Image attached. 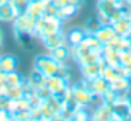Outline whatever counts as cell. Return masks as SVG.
<instances>
[{"label": "cell", "instance_id": "cell-1", "mask_svg": "<svg viewBox=\"0 0 131 121\" xmlns=\"http://www.w3.org/2000/svg\"><path fill=\"white\" fill-rule=\"evenodd\" d=\"M62 20L57 16H44L38 17L37 23H35V28H34V38L41 39L42 37L49 35V34L58 32V31H62Z\"/></svg>", "mask_w": 131, "mask_h": 121}, {"label": "cell", "instance_id": "cell-2", "mask_svg": "<svg viewBox=\"0 0 131 121\" xmlns=\"http://www.w3.org/2000/svg\"><path fill=\"white\" fill-rule=\"evenodd\" d=\"M71 92H72V101L78 107H86L88 108L99 97L97 94H93L89 89H86L80 82L75 86H71Z\"/></svg>", "mask_w": 131, "mask_h": 121}, {"label": "cell", "instance_id": "cell-3", "mask_svg": "<svg viewBox=\"0 0 131 121\" xmlns=\"http://www.w3.org/2000/svg\"><path fill=\"white\" fill-rule=\"evenodd\" d=\"M59 62H57L51 55H38L34 59V69L40 70L44 76L49 78V76H55L58 72V68H59Z\"/></svg>", "mask_w": 131, "mask_h": 121}, {"label": "cell", "instance_id": "cell-4", "mask_svg": "<svg viewBox=\"0 0 131 121\" xmlns=\"http://www.w3.org/2000/svg\"><path fill=\"white\" fill-rule=\"evenodd\" d=\"M62 101L59 100V97L55 94H52L51 97H48L47 100L41 101V104L38 106V108H40L41 111V118H42L44 121H48L49 118H52L54 115H58L61 111V108H62Z\"/></svg>", "mask_w": 131, "mask_h": 121}, {"label": "cell", "instance_id": "cell-5", "mask_svg": "<svg viewBox=\"0 0 131 121\" xmlns=\"http://www.w3.org/2000/svg\"><path fill=\"white\" fill-rule=\"evenodd\" d=\"M35 23H37V18L32 17V16H30L28 13L20 14V16H17L14 18V21H13V31L27 32V34H31L32 35L34 28H35Z\"/></svg>", "mask_w": 131, "mask_h": 121}, {"label": "cell", "instance_id": "cell-6", "mask_svg": "<svg viewBox=\"0 0 131 121\" xmlns=\"http://www.w3.org/2000/svg\"><path fill=\"white\" fill-rule=\"evenodd\" d=\"M106 62L103 59H99L94 63H89L85 65V66H80V70H82V76L83 79H88V80H92V79H96L99 76H102L103 69L106 68Z\"/></svg>", "mask_w": 131, "mask_h": 121}, {"label": "cell", "instance_id": "cell-7", "mask_svg": "<svg viewBox=\"0 0 131 121\" xmlns=\"http://www.w3.org/2000/svg\"><path fill=\"white\" fill-rule=\"evenodd\" d=\"M44 47L47 48L48 51H52L55 48L61 47V45H65L66 44V35L62 32V31H58V32L54 34H49V35H45L41 38Z\"/></svg>", "mask_w": 131, "mask_h": 121}, {"label": "cell", "instance_id": "cell-8", "mask_svg": "<svg viewBox=\"0 0 131 121\" xmlns=\"http://www.w3.org/2000/svg\"><path fill=\"white\" fill-rule=\"evenodd\" d=\"M94 35H96V38L99 39L103 44V47H104V45H110L111 42L116 39L117 34H116V31H114V28L111 24H103L102 27L94 32Z\"/></svg>", "mask_w": 131, "mask_h": 121}, {"label": "cell", "instance_id": "cell-9", "mask_svg": "<svg viewBox=\"0 0 131 121\" xmlns=\"http://www.w3.org/2000/svg\"><path fill=\"white\" fill-rule=\"evenodd\" d=\"M113 120V108L104 103H100L94 107L93 113L90 114V121H111Z\"/></svg>", "mask_w": 131, "mask_h": 121}, {"label": "cell", "instance_id": "cell-10", "mask_svg": "<svg viewBox=\"0 0 131 121\" xmlns=\"http://www.w3.org/2000/svg\"><path fill=\"white\" fill-rule=\"evenodd\" d=\"M45 86L49 89V92H51L52 94L58 96V94H61V93H62L63 90L69 86V82L55 75V76H49V78H47Z\"/></svg>", "mask_w": 131, "mask_h": 121}, {"label": "cell", "instance_id": "cell-11", "mask_svg": "<svg viewBox=\"0 0 131 121\" xmlns=\"http://www.w3.org/2000/svg\"><path fill=\"white\" fill-rule=\"evenodd\" d=\"M102 76L108 82V83H113V82L118 80L121 78H125V70L121 65H116V66H110V65H106V68L103 69Z\"/></svg>", "mask_w": 131, "mask_h": 121}, {"label": "cell", "instance_id": "cell-12", "mask_svg": "<svg viewBox=\"0 0 131 121\" xmlns=\"http://www.w3.org/2000/svg\"><path fill=\"white\" fill-rule=\"evenodd\" d=\"M113 28L118 37H127L131 34V16H121L117 21H114Z\"/></svg>", "mask_w": 131, "mask_h": 121}, {"label": "cell", "instance_id": "cell-13", "mask_svg": "<svg viewBox=\"0 0 131 121\" xmlns=\"http://www.w3.org/2000/svg\"><path fill=\"white\" fill-rule=\"evenodd\" d=\"M102 59L110 66L120 65V51H117L111 45H104L102 49Z\"/></svg>", "mask_w": 131, "mask_h": 121}, {"label": "cell", "instance_id": "cell-14", "mask_svg": "<svg viewBox=\"0 0 131 121\" xmlns=\"http://www.w3.org/2000/svg\"><path fill=\"white\" fill-rule=\"evenodd\" d=\"M49 55L59 63H66L69 61V58H72V52H71V47L68 44L61 45V47L55 48V49L49 51Z\"/></svg>", "mask_w": 131, "mask_h": 121}, {"label": "cell", "instance_id": "cell-15", "mask_svg": "<svg viewBox=\"0 0 131 121\" xmlns=\"http://www.w3.org/2000/svg\"><path fill=\"white\" fill-rule=\"evenodd\" d=\"M86 31L85 28H79V27H75L72 30H69V32L66 34V44L69 47H75V45H79L80 42H83L86 37Z\"/></svg>", "mask_w": 131, "mask_h": 121}, {"label": "cell", "instance_id": "cell-16", "mask_svg": "<svg viewBox=\"0 0 131 121\" xmlns=\"http://www.w3.org/2000/svg\"><path fill=\"white\" fill-rule=\"evenodd\" d=\"M16 17H17V14H16L10 0L0 4V21L2 23H13Z\"/></svg>", "mask_w": 131, "mask_h": 121}, {"label": "cell", "instance_id": "cell-17", "mask_svg": "<svg viewBox=\"0 0 131 121\" xmlns=\"http://www.w3.org/2000/svg\"><path fill=\"white\" fill-rule=\"evenodd\" d=\"M48 2L49 0H31L27 13H28L30 16L35 17V18L44 16V13H45V7H47V4H48Z\"/></svg>", "mask_w": 131, "mask_h": 121}, {"label": "cell", "instance_id": "cell-18", "mask_svg": "<svg viewBox=\"0 0 131 121\" xmlns=\"http://www.w3.org/2000/svg\"><path fill=\"white\" fill-rule=\"evenodd\" d=\"M0 63H2V70L6 73L17 70L18 59L13 55H0Z\"/></svg>", "mask_w": 131, "mask_h": 121}, {"label": "cell", "instance_id": "cell-19", "mask_svg": "<svg viewBox=\"0 0 131 121\" xmlns=\"http://www.w3.org/2000/svg\"><path fill=\"white\" fill-rule=\"evenodd\" d=\"M80 7L78 6H72V4H68V6H63V7H58V17H59L62 21H66V20L72 18L78 14Z\"/></svg>", "mask_w": 131, "mask_h": 121}, {"label": "cell", "instance_id": "cell-20", "mask_svg": "<svg viewBox=\"0 0 131 121\" xmlns=\"http://www.w3.org/2000/svg\"><path fill=\"white\" fill-rule=\"evenodd\" d=\"M130 87H131V78H128V76L121 78V79H118V80L110 83V89H113L114 92H117L118 94L125 93Z\"/></svg>", "mask_w": 131, "mask_h": 121}, {"label": "cell", "instance_id": "cell-21", "mask_svg": "<svg viewBox=\"0 0 131 121\" xmlns=\"http://www.w3.org/2000/svg\"><path fill=\"white\" fill-rule=\"evenodd\" d=\"M27 80H28L30 83H31L32 86L35 87V89H38V87H41V86H45L47 76H44L42 73L40 72V70L32 69V72L30 73V76L27 78Z\"/></svg>", "mask_w": 131, "mask_h": 121}, {"label": "cell", "instance_id": "cell-22", "mask_svg": "<svg viewBox=\"0 0 131 121\" xmlns=\"http://www.w3.org/2000/svg\"><path fill=\"white\" fill-rule=\"evenodd\" d=\"M99 59H102V53L97 52V51H89L88 53H85V55L82 56V58L78 59V65L79 66H85V65H89V63H94V62H97Z\"/></svg>", "mask_w": 131, "mask_h": 121}, {"label": "cell", "instance_id": "cell-23", "mask_svg": "<svg viewBox=\"0 0 131 121\" xmlns=\"http://www.w3.org/2000/svg\"><path fill=\"white\" fill-rule=\"evenodd\" d=\"M31 106H30L28 100L26 97H21L17 98V100H12V104H10V114L13 113H17V111H23V110H30Z\"/></svg>", "mask_w": 131, "mask_h": 121}, {"label": "cell", "instance_id": "cell-24", "mask_svg": "<svg viewBox=\"0 0 131 121\" xmlns=\"http://www.w3.org/2000/svg\"><path fill=\"white\" fill-rule=\"evenodd\" d=\"M83 42H85V44L88 45V47L90 48L92 51L102 52V49H103V44L96 38V35H94V34H86V37H85V39H83Z\"/></svg>", "mask_w": 131, "mask_h": 121}, {"label": "cell", "instance_id": "cell-25", "mask_svg": "<svg viewBox=\"0 0 131 121\" xmlns=\"http://www.w3.org/2000/svg\"><path fill=\"white\" fill-rule=\"evenodd\" d=\"M10 3H12L13 8H14L16 14L20 16V14H26L27 13L31 0H10Z\"/></svg>", "mask_w": 131, "mask_h": 121}, {"label": "cell", "instance_id": "cell-26", "mask_svg": "<svg viewBox=\"0 0 131 121\" xmlns=\"http://www.w3.org/2000/svg\"><path fill=\"white\" fill-rule=\"evenodd\" d=\"M23 80H24V78L17 72V70L6 73V84H9V86H20V84L23 83Z\"/></svg>", "mask_w": 131, "mask_h": 121}, {"label": "cell", "instance_id": "cell-27", "mask_svg": "<svg viewBox=\"0 0 131 121\" xmlns=\"http://www.w3.org/2000/svg\"><path fill=\"white\" fill-rule=\"evenodd\" d=\"M71 121H90V114H89L86 107H76Z\"/></svg>", "mask_w": 131, "mask_h": 121}, {"label": "cell", "instance_id": "cell-28", "mask_svg": "<svg viewBox=\"0 0 131 121\" xmlns=\"http://www.w3.org/2000/svg\"><path fill=\"white\" fill-rule=\"evenodd\" d=\"M118 93L114 92L113 89H108L104 94L102 96V103L107 104V106H114V104L118 101Z\"/></svg>", "mask_w": 131, "mask_h": 121}, {"label": "cell", "instance_id": "cell-29", "mask_svg": "<svg viewBox=\"0 0 131 121\" xmlns=\"http://www.w3.org/2000/svg\"><path fill=\"white\" fill-rule=\"evenodd\" d=\"M102 25L103 24L100 23V20L97 18V17H90V18L86 21V24H85V31L88 34H94L100 27H102Z\"/></svg>", "mask_w": 131, "mask_h": 121}, {"label": "cell", "instance_id": "cell-30", "mask_svg": "<svg viewBox=\"0 0 131 121\" xmlns=\"http://www.w3.org/2000/svg\"><path fill=\"white\" fill-rule=\"evenodd\" d=\"M20 87H21V92H23V94H24L26 98H30V97H32V96L37 94V89H35L27 79L23 80V83L20 84Z\"/></svg>", "mask_w": 131, "mask_h": 121}, {"label": "cell", "instance_id": "cell-31", "mask_svg": "<svg viewBox=\"0 0 131 121\" xmlns=\"http://www.w3.org/2000/svg\"><path fill=\"white\" fill-rule=\"evenodd\" d=\"M14 37L17 39V42L21 45V47H30L32 38L34 37L31 34H27V32H18V31H14Z\"/></svg>", "mask_w": 131, "mask_h": 121}, {"label": "cell", "instance_id": "cell-32", "mask_svg": "<svg viewBox=\"0 0 131 121\" xmlns=\"http://www.w3.org/2000/svg\"><path fill=\"white\" fill-rule=\"evenodd\" d=\"M6 97L10 98V100H17V98L24 97V94H23V92H21L20 86H9V84H7Z\"/></svg>", "mask_w": 131, "mask_h": 121}, {"label": "cell", "instance_id": "cell-33", "mask_svg": "<svg viewBox=\"0 0 131 121\" xmlns=\"http://www.w3.org/2000/svg\"><path fill=\"white\" fill-rule=\"evenodd\" d=\"M131 63V47L120 52V65L123 68Z\"/></svg>", "mask_w": 131, "mask_h": 121}, {"label": "cell", "instance_id": "cell-34", "mask_svg": "<svg viewBox=\"0 0 131 121\" xmlns=\"http://www.w3.org/2000/svg\"><path fill=\"white\" fill-rule=\"evenodd\" d=\"M52 3H54L57 7H63V6H68V4L80 7V6L83 4V0H52Z\"/></svg>", "mask_w": 131, "mask_h": 121}, {"label": "cell", "instance_id": "cell-35", "mask_svg": "<svg viewBox=\"0 0 131 121\" xmlns=\"http://www.w3.org/2000/svg\"><path fill=\"white\" fill-rule=\"evenodd\" d=\"M57 76H59V78H62V79H65V80L69 82V79H71V69L66 66V63H61L59 65Z\"/></svg>", "mask_w": 131, "mask_h": 121}, {"label": "cell", "instance_id": "cell-36", "mask_svg": "<svg viewBox=\"0 0 131 121\" xmlns=\"http://www.w3.org/2000/svg\"><path fill=\"white\" fill-rule=\"evenodd\" d=\"M51 96H52V93L49 92V89L47 86H41V87H38V89H37V97L40 98L41 101L47 100V98L51 97Z\"/></svg>", "mask_w": 131, "mask_h": 121}, {"label": "cell", "instance_id": "cell-37", "mask_svg": "<svg viewBox=\"0 0 131 121\" xmlns=\"http://www.w3.org/2000/svg\"><path fill=\"white\" fill-rule=\"evenodd\" d=\"M10 104H12V100L7 98L6 96H0V108L2 110H10Z\"/></svg>", "mask_w": 131, "mask_h": 121}, {"label": "cell", "instance_id": "cell-38", "mask_svg": "<svg viewBox=\"0 0 131 121\" xmlns=\"http://www.w3.org/2000/svg\"><path fill=\"white\" fill-rule=\"evenodd\" d=\"M10 120H12V114H10V111L0 108V121H10Z\"/></svg>", "mask_w": 131, "mask_h": 121}, {"label": "cell", "instance_id": "cell-39", "mask_svg": "<svg viewBox=\"0 0 131 121\" xmlns=\"http://www.w3.org/2000/svg\"><path fill=\"white\" fill-rule=\"evenodd\" d=\"M125 103L128 104V107H130V110H131V87L125 92Z\"/></svg>", "mask_w": 131, "mask_h": 121}, {"label": "cell", "instance_id": "cell-40", "mask_svg": "<svg viewBox=\"0 0 131 121\" xmlns=\"http://www.w3.org/2000/svg\"><path fill=\"white\" fill-rule=\"evenodd\" d=\"M103 2L110 3V4H116V6H118V4H121V2H123V0H103Z\"/></svg>", "mask_w": 131, "mask_h": 121}, {"label": "cell", "instance_id": "cell-41", "mask_svg": "<svg viewBox=\"0 0 131 121\" xmlns=\"http://www.w3.org/2000/svg\"><path fill=\"white\" fill-rule=\"evenodd\" d=\"M124 70H125V75H127L128 78H131V63L127 65V66H124Z\"/></svg>", "mask_w": 131, "mask_h": 121}, {"label": "cell", "instance_id": "cell-42", "mask_svg": "<svg viewBox=\"0 0 131 121\" xmlns=\"http://www.w3.org/2000/svg\"><path fill=\"white\" fill-rule=\"evenodd\" d=\"M48 121H65V120H63V118L61 117V115H54V117H52V118H49Z\"/></svg>", "mask_w": 131, "mask_h": 121}, {"label": "cell", "instance_id": "cell-43", "mask_svg": "<svg viewBox=\"0 0 131 121\" xmlns=\"http://www.w3.org/2000/svg\"><path fill=\"white\" fill-rule=\"evenodd\" d=\"M2 45H3V31L0 28V48H2Z\"/></svg>", "mask_w": 131, "mask_h": 121}, {"label": "cell", "instance_id": "cell-44", "mask_svg": "<svg viewBox=\"0 0 131 121\" xmlns=\"http://www.w3.org/2000/svg\"><path fill=\"white\" fill-rule=\"evenodd\" d=\"M4 2H7V0H0V4H2V3H4Z\"/></svg>", "mask_w": 131, "mask_h": 121}, {"label": "cell", "instance_id": "cell-45", "mask_svg": "<svg viewBox=\"0 0 131 121\" xmlns=\"http://www.w3.org/2000/svg\"><path fill=\"white\" fill-rule=\"evenodd\" d=\"M2 72H3V70H2V63H0V73H2Z\"/></svg>", "mask_w": 131, "mask_h": 121}, {"label": "cell", "instance_id": "cell-46", "mask_svg": "<svg viewBox=\"0 0 131 121\" xmlns=\"http://www.w3.org/2000/svg\"><path fill=\"white\" fill-rule=\"evenodd\" d=\"M125 2H127V3H130V4H131V0H125Z\"/></svg>", "mask_w": 131, "mask_h": 121}]
</instances>
